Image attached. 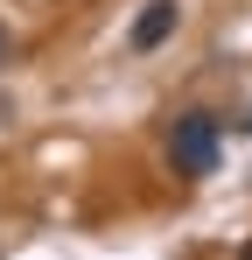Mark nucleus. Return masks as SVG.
Returning a JSON list of instances; mask_svg holds the SVG:
<instances>
[{
  "instance_id": "4",
  "label": "nucleus",
  "mask_w": 252,
  "mask_h": 260,
  "mask_svg": "<svg viewBox=\"0 0 252 260\" xmlns=\"http://www.w3.org/2000/svg\"><path fill=\"white\" fill-rule=\"evenodd\" d=\"M238 260H252V239H245V253H238Z\"/></svg>"
},
{
  "instance_id": "2",
  "label": "nucleus",
  "mask_w": 252,
  "mask_h": 260,
  "mask_svg": "<svg viewBox=\"0 0 252 260\" xmlns=\"http://www.w3.org/2000/svg\"><path fill=\"white\" fill-rule=\"evenodd\" d=\"M175 21H182L175 0H147V7L133 14V49H161L168 36H175Z\"/></svg>"
},
{
  "instance_id": "3",
  "label": "nucleus",
  "mask_w": 252,
  "mask_h": 260,
  "mask_svg": "<svg viewBox=\"0 0 252 260\" xmlns=\"http://www.w3.org/2000/svg\"><path fill=\"white\" fill-rule=\"evenodd\" d=\"M0 63H7V36H0Z\"/></svg>"
},
{
  "instance_id": "1",
  "label": "nucleus",
  "mask_w": 252,
  "mask_h": 260,
  "mask_svg": "<svg viewBox=\"0 0 252 260\" xmlns=\"http://www.w3.org/2000/svg\"><path fill=\"white\" fill-rule=\"evenodd\" d=\"M217 148H224V134H217L210 113H182V120L168 127V155H175L182 176H210L217 169Z\"/></svg>"
}]
</instances>
